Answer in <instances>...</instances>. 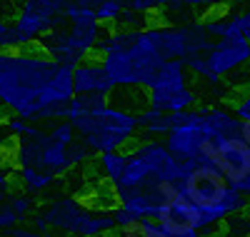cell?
I'll return each mask as SVG.
<instances>
[{"label": "cell", "instance_id": "6da1fadb", "mask_svg": "<svg viewBox=\"0 0 250 237\" xmlns=\"http://www.w3.org/2000/svg\"><path fill=\"white\" fill-rule=\"evenodd\" d=\"M75 98L73 68L40 48L0 50V107L30 122L65 120Z\"/></svg>", "mask_w": 250, "mask_h": 237}, {"label": "cell", "instance_id": "7a4b0ae2", "mask_svg": "<svg viewBox=\"0 0 250 237\" xmlns=\"http://www.w3.org/2000/svg\"><path fill=\"white\" fill-rule=\"evenodd\" d=\"M95 58L103 62L115 88L143 90H148L158 80L163 65L168 62L153 42L148 28H105Z\"/></svg>", "mask_w": 250, "mask_h": 237}, {"label": "cell", "instance_id": "3957f363", "mask_svg": "<svg viewBox=\"0 0 250 237\" xmlns=\"http://www.w3.org/2000/svg\"><path fill=\"white\" fill-rule=\"evenodd\" d=\"M235 135H240V120L233 110L193 107L173 115V127L163 142L180 162H208L218 140Z\"/></svg>", "mask_w": 250, "mask_h": 237}, {"label": "cell", "instance_id": "277c9868", "mask_svg": "<svg viewBox=\"0 0 250 237\" xmlns=\"http://www.w3.org/2000/svg\"><path fill=\"white\" fill-rule=\"evenodd\" d=\"M103 33H105V25H100L95 10L88 5L73 3L62 10V23L55 25L40 40L38 48L48 58L62 62V65L75 68L83 60L95 58Z\"/></svg>", "mask_w": 250, "mask_h": 237}, {"label": "cell", "instance_id": "5b68a950", "mask_svg": "<svg viewBox=\"0 0 250 237\" xmlns=\"http://www.w3.org/2000/svg\"><path fill=\"white\" fill-rule=\"evenodd\" d=\"M70 122L75 127L78 138L90 147L93 155L120 150L123 145L133 142L138 138V133H140L138 115L130 113V110H123V107H118L110 100L103 107H98L95 113L70 118Z\"/></svg>", "mask_w": 250, "mask_h": 237}, {"label": "cell", "instance_id": "8992f818", "mask_svg": "<svg viewBox=\"0 0 250 237\" xmlns=\"http://www.w3.org/2000/svg\"><path fill=\"white\" fill-rule=\"evenodd\" d=\"M38 215L45 220L48 230L70 237H103L118 230L113 212L95 210L75 198H55L40 207Z\"/></svg>", "mask_w": 250, "mask_h": 237}, {"label": "cell", "instance_id": "52a82bcc", "mask_svg": "<svg viewBox=\"0 0 250 237\" xmlns=\"http://www.w3.org/2000/svg\"><path fill=\"white\" fill-rule=\"evenodd\" d=\"M70 145L73 142L58 140L50 133V127H43L38 122L30 135L15 140L13 160H15V167H33V170L48 172L53 178H60V175H65L68 170H73Z\"/></svg>", "mask_w": 250, "mask_h": 237}, {"label": "cell", "instance_id": "ba28073f", "mask_svg": "<svg viewBox=\"0 0 250 237\" xmlns=\"http://www.w3.org/2000/svg\"><path fill=\"white\" fill-rule=\"evenodd\" d=\"M198 93L190 85V73L180 60H168L163 65L158 80L148 88V105L158 113L178 115L198 107Z\"/></svg>", "mask_w": 250, "mask_h": 237}, {"label": "cell", "instance_id": "9c48e42d", "mask_svg": "<svg viewBox=\"0 0 250 237\" xmlns=\"http://www.w3.org/2000/svg\"><path fill=\"white\" fill-rule=\"evenodd\" d=\"M62 23V13L53 8L48 0H20L18 13L13 18V28L20 48L38 45L55 25Z\"/></svg>", "mask_w": 250, "mask_h": 237}, {"label": "cell", "instance_id": "30bf717a", "mask_svg": "<svg viewBox=\"0 0 250 237\" xmlns=\"http://www.w3.org/2000/svg\"><path fill=\"white\" fill-rule=\"evenodd\" d=\"M208 165H213L230 185H238L250 178V145L240 135L218 140L210 150Z\"/></svg>", "mask_w": 250, "mask_h": 237}, {"label": "cell", "instance_id": "8fae6325", "mask_svg": "<svg viewBox=\"0 0 250 237\" xmlns=\"http://www.w3.org/2000/svg\"><path fill=\"white\" fill-rule=\"evenodd\" d=\"M165 237H203V212L185 198L158 207L153 217Z\"/></svg>", "mask_w": 250, "mask_h": 237}, {"label": "cell", "instance_id": "7c38bea8", "mask_svg": "<svg viewBox=\"0 0 250 237\" xmlns=\"http://www.w3.org/2000/svg\"><path fill=\"white\" fill-rule=\"evenodd\" d=\"M73 88H75V95H105V98H110L115 85H113L110 75L105 73V68H103V62L98 58H88L80 65L73 68Z\"/></svg>", "mask_w": 250, "mask_h": 237}, {"label": "cell", "instance_id": "4fadbf2b", "mask_svg": "<svg viewBox=\"0 0 250 237\" xmlns=\"http://www.w3.org/2000/svg\"><path fill=\"white\" fill-rule=\"evenodd\" d=\"M138 122H140V133L148 138V140H160L170 133L173 127V115H165L158 113L155 107H145L143 113H138Z\"/></svg>", "mask_w": 250, "mask_h": 237}, {"label": "cell", "instance_id": "5bb4252c", "mask_svg": "<svg viewBox=\"0 0 250 237\" xmlns=\"http://www.w3.org/2000/svg\"><path fill=\"white\" fill-rule=\"evenodd\" d=\"M125 165H128V153H123V150H110V153H103V155H98L100 178L105 180V182H110L113 187L123 180Z\"/></svg>", "mask_w": 250, "mask_h": 237}, {"label": "cell", "instance_id": "9a60e30c", "mask_svg": "<svg viewBox=\"0 0 250 237\" xmlns=\"http://www.w3.org/2000/svg\"><path fill=\"white\" fill-rule=\"evenodd\" d=\"M15 172H18L20 185H23V187L30 192V195H38V192L50 190V187L55 185V180H58V178L48 175V172H43V170H33V167H18Z\"/></svg>", "mask_w": 250, "mask_h": 237}, {"label": "cell", "instance_id": "2e32d148", "mask_svg": "<svg viewBox=\"0 0 250 237\" xmlns=\"http://www.w3.org/2000/svg\"><path fill=\"white\" fill-rule=\"evenodd\" d=\"M115 237H165V235L153 217H143V220H133L128 225H120L115 230Z\"/></svg>", "mask_w": 250, "mask_h": 237}, {"label": "cell", "instance_id": "e0dca14e", "mask_svg": "<svg viewBox=\"0 0 250 237\" xmlns=\"http://www.w3.org/2000/svg\"><path fill=\"white\" fill-rule=\"evenodd\" d=\"M125 8H128V5H125V0H103V3H98L93 10H95V18L100 20V25L118 28Z\"/></svg>", "mask_w": 250, "mask_h": 237}, {"label": "cell", "instance_id": "ac0fdd59", "mask_svg": "<svg viewBox=\"0 0 250 237\" xmlns=\"http://www.w3.org/2000/svg\"><path fill=\"white\" fill-rule=\"evenodd\" d=\"M20 222H23V217H20V215L10 207V202L8 200L0 202V235H3V232H13Z\"/></svg>", "mask_w": 250, "mask_h": 237}, {"label": "cell", "instance_id": "d6986e66", "mask_svg": "<svg viewBox=\"0 0 250 237\" xmlns=\"http://www.w3.org/2000/svg\"><path fill=\"white\" fill-rule=\"evenodd\" d=\"M18 35H15V28L13 23L5 18V15H0V50H18Z\"/></svg>", "mask_w": 250, "mask_h": 237}, {"label": "cell", "instance_id": "ffe728a7", "mask_svg": "<svg viewBox=\"0 0 250 237\" xmlns=\"http://www.w3.org/2000/svg\"><path fill=\"white\" fill-rule=\"evenodd\" d=\"M8 202H10V207L20 215V217H28V215L35 210V200H33V195L30 192H20V195H10L8 198Z\"/></svg>", "mask_w": 250, "mask_h": 237}, {"label": "cell", "instance_id": "44dd1931", "mask_svg": "<svg viewBox=\"0 0 250 237\" xmlns=\"http://www.w3.org/2000/svg\"><path fill=\"white\" fill-rule=\"evenodd\" d=\"M125 5L143 15H155L165 8V0H125Z\"/></svg>", "mask_w": 250, "mask_h": 237}, {"label": "cell", "instance_id": "7402d4cb", "mask_svg": "<svg viewBox=\"0 0 250 237\" xmlns=\"http://www.w3.org/2000/svg\"><path fill=\"white\" fill-rule=\"evenodd\" d=\"M230 110L238 115V120H240V122H243V120H250V88L240 93V98L233 102Z\"/></svg>", "mask_w": 250, "mask_h": 237}, {"label": "cell", "instance_id": "603a6c76", "mask_svg": "<svg viewBox=\"0 0 250 237\" xmlns=\"http://www.w3.org/2000/svg\"><path fill=\"white\" fill-rule=\"evenodd\" d=\"M10 187H13V175L8 167H0V202L10 198Z\"/></svg>", "mask_w": 250, "mask_h": 237}, {"label": "cell", "instance_id": "cb8c5ba5", "mask_svg": "<svg viewBox=\"0 0 250 237\" xmlns=\"http://www.w3.org/2000/svg\"><path fill=\"white\" fill-rule=\"evenodd\" d=\"M235 13H238V23H240L243 35L250 40V5H245L243 10H235Z\"/></svg>", "mask_w": 250, "mask_h": 237}, {"label": "cell", "instance_id": "d4e9b609", "mask_svg": "<svg viewBox=\"0 0 250 237\" xmlns=\"http://www.w3.org/2000/svg\"><path fill=\"white\" fill-rule=\"evenodd\" d=\"M10 237H45V232H40L35 227H15L10 232Z\"/></svg>", "mask_w": 250, "mask_h": 237}, {"label": "cell", "instance_id": "484cf974", "mask_svg": "<svg viewBox=\"0 0 250 237\" xmlns=\"http://www.w3.org/2000/svg\"><path fill=\"white\" fill-rule=\"evenodd\" d=\"M48 3H50L53 8H58V10L62 13V10H65V8H68V5H73V3H78V0H48Z\"/></svg>", "mask_w": 250, "mask_h": 237}, {"label": "cell", "instance_id": "4316f807", "mask_svg": "<svg viewBox=\"0 0 250 237\" xmlns=\"http://www.w3.org/2000/svg\"><path fill=\"white\" fill-rule=\"evenodd\" d=\"M240 138L250 145V120H243L240 122Z\"/></svg>", "mask_w": 250, "mask_h": 237}, {"label": "cell", "instance_id": "83f0119b", "mask_svg": "<svg viewBox=\"0 0 250 237\" xmlns=\"http://www.w3.org/2000/svg\"><path fill=\"white\" fill-rule=\"evenodd\" d=\"M80 5H88V8H95L98 3H103V0H78Z\"/></svg>", "mask_w": 250, "mask_h": 237}, {"label": "cell", "instance_id": "f1b7e54d", "mask_svg": "<svg viewBox=\"0 0 250 237\" xmlns=\"http://www.w3.org/2000/svg\"><path fill=\"white\" fill-rule=\"evenodd\" d=\"M45 237H70V235H62V232H53L50 230V232H45Z\"/></svg>", "mask_w": 250, "mask_h": 237}, {"label": "cell", "instance_id": "f546056e", "mask_svg": "<svg viewBox=\"0 0 250 237\" xmlns=\"http://www.w3.org/2000/svg\"><path fill=\"white\" fill-rule=\"evenodd\" d=\"M245 215L250 217V198H248V202H245Z\"/></svg>", "mask_w": 250, "mask_h": 237}, {"label": "cell", "instance_id": "4dcf8cb0", "mask_svg": "<svg viewBox=\"0 0 250 237\" xmlns=\"http://www.w3.org/2000/svg\"><path fill=\"white\" fill-rule=\"evenodd\" d=\"M238 3H243V5H250V0H238Z\"/></svg>", "mask_w": 250, "mask_h": 237}]
</instances>
